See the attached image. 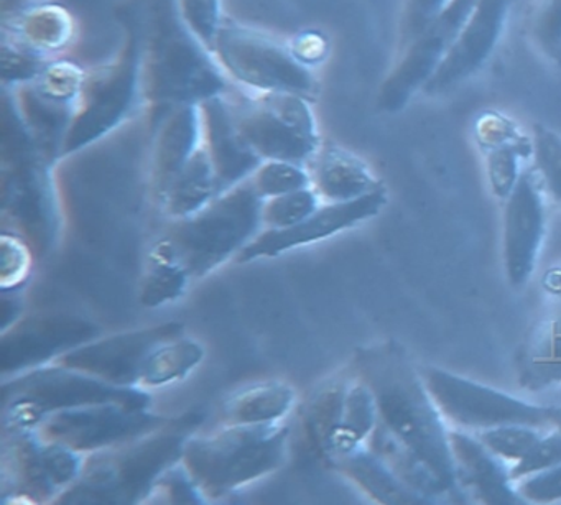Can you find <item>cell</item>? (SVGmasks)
<instances>
[{"label": "cell", "instance_id": "cell-1", "mask_svg": "<svg viewBox=\"0 0 561 505\" xmlns=\"http://www.w3.org/2000/svg\"><path fill=\"white\" fill-rule=\"evenodd\" d=\"M354 372L373 390L377 425L413 456L446 494L459 491L445 416L403 347L396 341L360 347L354 356Z\"/></svg>", "mask_w": 561, "mask_h": 505}, {"label": "cell", "instance_id": "cell-2", "mask_svg": "<svg viewBox=\"0 0 561 505\" xmlns=\"http://www.w3.org/2000/svg\"><path fill=\"white\" fill-rule=\"evenodd\" d=\"M133 2L139 19L146 106H198L228 93L229 78L213 51L183 21L179 0Z\"/></svg>", "mask_w": 561, "mask_h": 505}, {"label": "cell", "instance_id": "cell-3", "mask_svg": "<svg viewBox=\"0 0 561 505\" xmlns=\"http://www.w3.org/2000/svg\"><path fill=\"white\" fill-rule=\"evenodd\" d=\"M202 415L170 420L149 435L87 456L80 479L64 492V504H134L147 501L160 475L182 459Z\"/></svg>", "mask_w": 561, "mask_h": 505}, {"label": "cell", "instance_id": "cell-4", "mask_svg": "<svg viewBox=\"0 0 561 505\" xmlns=\"http://www.w3.org/2000/svg\"><path fill=\"white\" fill-rule=\"evenodd\" d=\"M291 428L268 425H226L206 435L193 433L182 462L202 494L221 498L277 471L288 456Z\"/></svg>", "mask_w": 561, "mask_h": 505}, {"label": "cell", "instance_id": "cell-5", "mask_svg": "<svg viewBox=\"0 0 561 505\" xmlns=\"http://www.w3.org/2000/svg\"><path fill=\"white\" fill-rule=\"evenodd\" d=\"M117 18L123 24V48L106 67L87 74L77 117L65 137L60 160L106 139L146 106L139 19L134 2L123 5Z\"/></svg>", "mask_w": 561, "mask_h": 505}, {"label": "cell", "instance_id": "cell-6", "mask_svg": "<svg viewBox=\"0 0 561 505\" xmlns=\"http://www.w3.org/2000/svg\"><path fill=\"white\" fill-rule=\"evenodd\" d=\"M96 403L149 409L150 397L140 387L114 386L57 363L19 374L2 387V420L9 433L34 432L54 413Z\"/></svg>", "mask_w": 561, "mask_h": 505}, {"label": "cell", "instance_id": "cell-7", "mask_svg": "<svg viewBox=\"0 0 561 505\" xmlns=\"http://www.w3.org/2000/svg\"><path fill=\"white\" fill-rule=\"evenodd\" d=\"M264 199L251 179L219 193L205 208L175 221L167 236L193 278H203L254 241L262 226Z\"/></svg>", "mask_w": 561, "mask_h": 505}, {"label": "cell", "instance_id": "cell-8", "mask_svg": "<svg viewBox=\"0 0 561 505\" xmlns=\"http://www.w3.org/2000/svg\"><path fill=\"white\" fill-rule=\"evenodd\" d=\"M229 80L252 93H290L313 100L318 78L313 68L301 64L290 45L225 19L211 48Z\"/></svg>", "mask_w": 561, "mask_h": 505}, {"label": "cell", "instance_id": "cell-9", "mask_svg": "<svg viewBox=\"0 0 561 505\" xmlns=\"http://www.w3.org/2000/svg\"><path fill=\"white\" fill-rule=\"evenodd\" d=\"M231 100L242 136L262 160L307 165L321 147L310 100L290 93H252Z\"/></svg>", "mask_w": 561, "mask_h": 505}, {"label": "cell", "instance_id": "cell-10", "mask_svg": "<svg viewBox=\"0 0 561 505\" xmlns=\"http://www.w3.org/2000/svg\"><path fill=\"white\" fill-rule=\"evenodd\" d=\"M419 370L433 402L456 428L476 433L502 425L551 426L547 406L534 405L439 367Z\"/></svg>", "mask_w": 561, "mask_h": 505}, {"label": "cell", "instance_id": "cell-11", "mask_svg": "<svg viewBox=\"0 0 561 505\" xmlns=\"http://www.w3.org/2000/svg\"><path fill=\"white\" fill-rule=\"evenodd\" d=\"M88 71L54 60L32 83L4 88L48 163L60 162L65 137L77 117Z\"/></svg>", "mask_w": 561, "mask_h": 505}, {"label": "cell", "instance_id": "cell-12", "mask_svg": "<svg viewBox=\"0 0 561 505\" xmlns=\"http://www.w3.org/2000/svg\"><path fill=\"white\" fill-rule=\"evenodd\" d=\"M476 4L478 0H449L438 18L400 51L399 61L380 84L376 101L380 111L399 113L423 91L451 50Z\"/></svg>", "mask_w": 561, "mask_h": 505}, {"label": "cell", "instance_id": "cell-13", "mask_svg": "<svg viewBox=\"0 0 561 505\" xmlns=\"http://www.w3.org/2000/svg\"><path fill=\"white\" fill-rule=\"evenodd\" d=\"M169 422L149 409L96 403L54 413L34 432L88 456L149 435Z\"/></svg>", "mask_w": 561, "mask_h": 505}, {"label": "cell", "instance_id": "cell-14", "mask_svg": "<svg viewBox=\"0 0 561 505\" xmlns=\"http://www.w3.org/2000/svg\"><path fill=\"white\" fill-rule=\"evenodd\" d=\"M4 471L12 474L18 494L35 501L58 498L80 479L87 456L35 432L11 433Z\"/></svg>", "mask_w": 561, "mask_h": 505}, {"label": "cell", "instance_id": "cell-15", "mask_svg": "<svg viewBox=\"0 0 561 505\" xmlns=\"http://www.w3.org/2000/svg\"><path fill=\"white\" fill-rule=\"evenodd\" d=\"M387 205L386 188L376 190L369 195L343 203H323L313 215L288 229H264L249 242L241 254L239 264H248L257 259L277 257L291 249L313 244L323 239L333 238L359 222L373 219Z\"/></svg>", "mask_w": 561, "mask_h": 505}, {"label": "cell", "instance_id": "cell-16", "mask_svg": "<svg viewBox=\"0 0 561 505\" xmlns=\"http://www.w3.org/2000/svg\"><path fill=\"white\" fill-rule=\"evenodd\" d=\"M514 4L515 0H478L451 50L422 93L442 96L478 74L494 54Z\"/></svg>", "mask_w": 561, "mask_h": 505}, {"label": "cell", "instance_id": "cell-17", "mask_svg": "<svg viewBox=\"0 0 561 505\" xmlns=\"http://www.w3.org/2000/svg\"><path fill=\"white\" fill-rule=\"evenodd\" d=\"M179 334H183V326L176 323L130 331L81 344L54 363L90 374L114 386L139 387L140 370L150 351Z\"/></svg>", "mask_w": 561, "mask_h": 505}, {"label": "cell", "instance_id": "cell-18", "mask_svg": "<svg viewBox=\"0 0 561 505\" xmlns=\"http://www.w3.org/2000/svg\"><path fill=\"white\" fill-rule=\"evenodd\" d=\"M545 236V192L534 167L524 170L505 199L504 262L512 287L522 288L534 274Z\"/></svg>", "mask_w": 561, "mask_h": 505}, {"label": "cell", "instance_id": "cell-19", "mask_svg": "<svg viewBox=\"0 0 561 505\" xmlns=\"http://www.w3.org/2000/svg\"><path fill=\"white\" fill-rule=\"evenodd\" d=\"M203 146L202 111L195 104L162 110L150 146V188L159 206L186 163Z\"/></svg>", "mask_w": 561, "mask_h": 505}, {"label": "cell", "instance_id": "cell-20", "mask_svg": "<svg viewBox=\"0 0 561 505\" xmlns=\"http://www.w3.org/2000/svg\"><path fill=\"white\" fill-rule=\"evenodd\" d=\"M96 331L73 318H42L25 321L4 334L2 367L4 372H27L64 356L68 351L90 343Z\"/></svg>", "mask_w": 561, "mask_h": 505}, {"label": "cell", "instance_id": "cell-21", "mask_svg": "<svg viewBox=\"0 0 561 505\" xmlns=\"http://www.w3.org/2000/svg\"><path fill=\"white\" fill-rule=\"evenodd\" d=\"M203 144L218 175L222 192L254 175L264 160L242 136L228 93L199 104Z\"/></svg>", "mask_w": 561, "mask_h": 505}, {"label": "cell", "instance_id": "cell-22", "mask_svg": "<svg viewBox=\"0 0 561 505\" xmlns=\"http://www.w3.org/2000/svg\"><path fill=\"white\" fill-rule=\"evenodd\" d=\"M459 491L468 489L484 504H524L511 478V466L462 429L449 432Z\"/></svg>", "mask_w": 561, "mask_h": 505}, {"label": "cell", "instance_id": "cell-23", "mask_svg": "<svg viewBox=\"0 0 561 505\" xmlns=\"http://www.w3.org/2000/svg\"><path fill=\"white\" fill-rule=\"evenodd\" d=\"M474 136L485 152L492 192L507 199L522 175V160L534 157V140L520 133L504 114L488 111L476 120Z\"/></svg>", "mask_w": 561, "mask_h": 505}, {"label": "cell", "instance_id": "cell-24", "mask_svg": "<svg viewBox=\"0 0 561 505\" xmlns=\"http://www.w3.org/2000/svg\"><path fill=\"white\" fill-rule=\"evenodd\" d=\"M311 186L323 203H343L382 188L366 163L337 146H323L307 163Z\"/></svg>", "mask_w": 561, "mask_h": 505}, {"label": "cell", "instance_id": "cell-25", "mask_svg": "<svg viewBox=\"0 0 561 505\" xmlns=\"http://www.w3.org/2000/svg\"><path fill=\"white\" fill-rule=\"evenodd\" d=\"M518 383L545 390L561 383V300L531 328L518 356Z\"/></svg>", "mask_w": 561, "mask_h": 505}, {"label": "cell", "instance_id": "cell-26", "mask_svg": "<svg viewBox=\"0 0 561 505\" xmlns=\"http://www.w3.org/2000/svg\"><path fill=\"white\" fill-rule=\"evenodd\" d=\"M2 37L55 60L54 55L61 54L73 44L77 24L67 9L48 0L19 18L2 22Z\"/></svg>", "mask_w": 561, "mask_h": 505}, {"label": "cell", "instance_id": "cell-27", "mask_svg": "<svg viewBox=\"0 0 561 505\" xmlns=\"http://www.w3.org/2000/svg\"><path fill=\"white\" fill-rule=\"evenodd\" d=\"M297 405V392L290 383L265 380L244 387L225 400L221 406L226 425H268L285 422Z\"/></svg>", "mask_w": 561, "mask_h": 505}, {"label": "cell", "instance_id": "cell-28", "mask_svg": "<svg viewBox=\"0 0 561 505\" xmlns=\"http://www.w3.org/2000/svg\"><path fill=\"white\" fill-rule=\"evenodd\" d=\"M331 468L353 479L374 501L382 504H425V497L409 487L369 446L330 459Z\"/></svg>", "mask_w": 561, "mask_h": 505}, {"label": "cell", "instance_id": "cell-29", "mask_svg": "<svg viewBox=\"0 0 561 505\" xmlns=\"http://www.w3.org/2000/svg\"><path fill=\"white\" fill-rule=\"evenodd\" d=\"M222 193L205 144L186 163L163 198L162 211L173 221L190 218Z\"/></svg>", "mask_w": 561, "mask_h": 505}, {"label": "cell", "instance_id": "cell-30", "mask_svg": "<svg viewBox=\"0 0 561 505\" xmlns=\"http://www.w3.org/2000/svg\"><path fill=\"white\" fill-rule=\"evenodd\" d=\"M192 280L185 262L169 238H163L153 245L147 257L146 274L140 284V303L146 308L173 303L186 294Z\"/></svg>", "mask_w": 561, "mask_h": 505}, {"label": "cell", "instance_id": "cell-31", "mask_svg": "<svg viewBox=\"0 0 561 505\" xmlns=\"http://www.w3.org/2000/svg\"><path fill=\"white\" fill-rule=\"evenodd\" d=\"M379 422L373 390L356 372L351 376L340 425L331 439L327 461L366 445Z\"/></svg>", "mask_w": 561, "mask_h": 505}, {"label": "cell", "instance_id": "cell-32", "mask_svg": "<svg viewBox=\"0 0 561 505\" xmlns=\"http://www.w3.org/2000/svg\"><path fill=\"white\" fill-rule=\"evenodd\" d=\"M205 347L192 337L179 336L153 347L140 370V389H157L185 379L205 359Z\"/></svg>", "mask_w": 561, "mask_h": 505}, {"label": "cell", "instance_id": "cell-33", "mask_svg": "<svg viewBox=\"0 0 561 505\" xmlns=\"http://www.w3.org/2000/svg\"><path fill=\"white\" fill-rule=\"evenodd\" d=\"M350 380L351 376H343L324 382L301 409V428L321 458L327 459L330 455L331 439L340 425Z\"/></svg>", "mask_w": 561, "mask_h": 505}, {"label": "cell", "instance_id": "cell-34", "mask_svg": "<svg viewBox=\"0 0 561 505\" xmlns=\"http://www.w3.org/2000/svg\"><path fill=\"white\" fill-rule=\"evenodd\" d=\"M527 35L538 54L561 68V0H535Z\"/></svg>", "mask_w": 561, "mask_h": 505}, {"label": "cell", "instance_id": "cell-35", "mask_svg": "<svg viewBox=\"0 0 561 505\" xmlns=\"http://www.w3.org/2000/svg\"><path fill=\"white\" fill-rule=\"evenodd\" d=\"M251 182L264 202L298 190L311 188L307 165L285 160H264L251 176Z\"/></svg>", "mask_w": 561, "mask_h": 505}, {"label": "cell", "instance_id": "cell-36", "mask_svg": "<svg viewBox=\"0 0 561 505\" xmlns=\"http://www.w3.org/2000/svg\"><path fill=\"white\" fill-rule=\"evenodd\" d=\"M534 170L545 195L561 205V136L537 124L534 130Z\"/></svg>", "mask_w": 561, "mask_h": 505}, {"label": "cell", "instance_id": "cell-37", "mask_svg": "<svg viewBox=\"0 0 561 505\" xmlns=\"http://www.w3.org/2000/svg\"><path fill=\"white\" fill-rule=\"evenodd\" d=\"M545 428L530 425H502L494 428L481 429L474 435L481 439L485 448L507 462L508 466L520 461L545 435Z\"/></svg>", "mask_w": 561, "mask_h": 505}, {"label": "cell", "instance_id": "cell-38", "mask_svg": "<svg viewBox=\"0 0 561 505\" xmlns=\"http://www.w3.org/2000/svg\"><path fill=\"white\" fill-rule=\"evenodd\" d=\"M323 205L318 193L311 188L298 190L288 195L267 199L262 208V226L264 229H288L313 215Z\"/></svg>", "mask_w": 561, "mask_h": 505}, {"label": "cell", "instance_id": "cell-39", "mask_svg": "<svg viewBox=\"0 0 561 505\" xmlns=\"http://www.w3.org/2000/svg\"><path fill=\"white\" fill-rule=\"evenodd\" d=\"M51 58L44 57L11 38L2 37V88H19L41 77Z\"/></svg>", "mask_w": 561, "mask_h": 505}, {"label": "cell", "instance_id": "cell-40", "mask_svg": "<svg viewBox=\"0 0 561 505\" xmlns=\"http://www.w3.org/2000/svg\"><path fill=\"white\" fill-rule=\"evenodd\" d=\"M179 9L193 34L211 50L226 19L221 0H179Z\"/></svg>", "mask_w": 561, "mask_h": 505}, {"label": "cell", "instance_id": "cell-41", "mask_svg": "<svg viewBox=\"0 0 561 505\" xmlns=\"http://www.w3.org/2000/svg\"><path fill=\"white\" fill-rule=\"evenodd\" d=\"M557 464H561V429L553 428V432L541 436L520 461L511 466V478L515 484L518 479L537 474Z\"/></svg>", "mask_w": 561, "mask_h": 505}, {"label": "cell", "instance_id": "cell-42", "mask_svg": "<svg viewBox=\"0 0 561 505\" xmlns=\"http://www.w3.org/2000/svg\"><path fill=\"white\" fill-rule=\"evenodd\" d=\"M449 0H405L400 21L399 50L412 44L446 8Z\"/></svg>", "mask_w": 561, "mask_h": 505}, {"label": "cell", "instance_id": "cell-43", "mask_svg": "<svg viewBox=\"0 0 561 505\" xmlns=\"http://www.w3.org/2000/svg\"><path fill=\"white\" fill-rule=\"evenodd\" d=\"M32 255L18 236H2V288L15 290L31 275Z\"/></svg>", "mask_w": 561, "mask_h": 505}, {"label": "cell", "instance_id": "cell-44", "mask_svg": "<svg viewBox=\"0 0 561 505\" xmlns=\"http://www.w3.org/2000/svg\"><path fill=\"white\" fill-rule=\"evenodd\" d=\"M515 489L525 502L561 501V464L518 479Z\"/></svg>", "mask_w": 561, "mask_h": 505}, {"label": "cell", "instance_id": "cell-45", "mask_svg": "<svg viewBox=\"0 0 561 505\" xmlns=\"http://www.w3.org/2000/svg\"><path fill=\"white\" fill-rule=\"evenodd\" d=\"M290 48L295 57L310 68L317 67L318 61L323 60L328 51L327 42L317 34H301Z\"/></svg>", "mask_w": 561, "mask_h": 505}, {"label": "cell", "instance_id": "cell-46", "mask_svg": "<svg viewBox=\"0 0 561 505\" xmlns=\"http://www.w3.org/2000/svg\"><path fill=\"white\" fill-rule=\"evenodd\" d=\"M44 2L48 0H2V22L19 18Z\"/></svg>", "mask_w": 561, "mask_h": 505}, {"label": "cell", "instance_id": "cell-47", "mask_svg": "<svg viewBox=\"0 0 561 505\" xmlns=\"http://www.w3.org/2000/svg\"><path fill=\"white\" fill-rule=\"evenodd\" d=\"M543 287L548 294L554 295L561 300V267L551 268L548 274H545Z\"/></svg>", "mask_w": 561, "mask_h": 505}, {"label": "cell", "instance_id": "cell-48", "mask_svg": "<svg viewBox=\"0 0 561 505\" xmlns=\"http://www.w3.org/2000/svg\"><path fill=\"white\" fill-rule=\"evenodd\" d=\"M548 418H550L551 428L561 429V405L547 406Z\"/></svg>", "mask_w": 561, "mask_h": 505}]
</instances>
